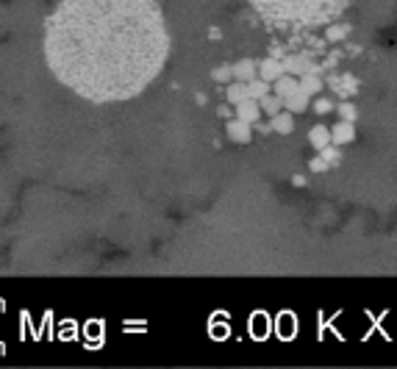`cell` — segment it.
I'll list each match as a JSON object with an SVG mask.
<instances>
[{
    "mask_svg": "<svg viewBox=\"0 0 397 369\" xmlns=\"http://www.w3.org/2000/svg\"><path fill=\"white\" fill-rule=\"evenodd\" d=\"M328 158H325V155H322V158H314V161H311V169H317V172H325V169H328Z\"/></svg>",
    "mask_w": 397,
    "mask_h": 369,
    "instance_id": "cell-8",
    "label": "cell"
},
{
    "mask_svg": "<svg viewBox=\"0 0 397 369\" xmlns=\"http://www.w3.org/2000/svg\"><path fill=\"white\" fill-rule=\"evenodd\" d=\"M350 0H250L267 22L281 28H320L339 17Z\"/></svg>",
    "mask_w": 397,
    "mask_h": 369,
    "instance_id": "cell-2",
    "label": "cell"
},
{
    "mask_svg": "<svg viewBox=\"0 0 397 369\" xmlns=\"http://www.w3.org/2000/svg\"><path fill=\"white\" fill-rule=\"evenodd\" d=\"M278 128H281V131H292V122H289V117H281V119H278Z\"/></svg>",
    "mask_w": 397,
    "mask_h": 369,
    "instance_id": "cell-10",
    "label": "cell"
},
{
    "mask_svg": "<svg viewBox=\"0 0 397 369\" xmlns=\"http://www.w3.org/2000/svg\"><path fill=\"white\" fill-rule=\"evenodd\" d=\"M345 34H347V25H330V28H328V36L336 39V42L345 39Z\"/></svg>",
    "mask_w": 397,
    "mask_h": 369,
    "instance_id": "cell-5",
    "label": "cell"
},
{
    "mask_svg": "<svg viewBox=\"0 0 397 369\" xmlns=\"http://www.w3.org/2000/svg\"><path fill=\"white\" fill-rule=\"evenodd\" d=\"M353 139H356V128H353V122H347V119H342L339 125H333V131H330V142H333V145H347Z\"/></svg>",
    "mask_w": 397,
    "mask_h": 369,
    "instance_id": "cell-3",
    "label": "cell"
},
{
    "mask_svg": "<svg viewBox=\"0 0 397 369\" xmlns=\"http://www.w3.org/2000/svg\"><path fill=\"white\" fill-rule=\"evenodd\" d=\"M339 114L345 117L347 122H353V119H356V108L350 106V103H342V106H339Z\"/></svg>",
    "mask_w": 397,
    "mask_h": 369,
    "instance_id": "cell-6",
    "label": "cell"
},
{
    "mask_svg": "<svg viewBox=\"0 0 397 369\" xmlns=\"http://www.w3.org/2000/svg\"><path fill=\"white\" fill-rule=\"evenodd\" d=\"M322 89V84L317 81V78H306V84H303V92L309 95V92H320Z\"/></svg>",
    "mask_w": 397,
    "mask_h": 369,
    "instance_id": "cell-7",
    "label": "cell"
},
{
    "mask_svg": "<svg viewBox=\"0 0 397 369\" xmlns=\"http://www.w3.org/2000/svg\"><path fill=\"white\" fill-rule=\"evenodd\" d=\"M311 142H314V145L320 147H328L330 145V131L328 128H314V131H311Z\"/></svg>",
    "mask_w": 397,
    "mask_h": 369,
    "instance_id": "cell-4",
    "label": "cell"
},
{
    "mask_svg": "<svg viewBox=\"0 0 397 369\" xmlns=\"http://www.w3.org/2000/svg\"><path fill=\"white\" fill-rule=\"evenodd\" d=\"M314 108H317L320 114H328L330 108H333V103H330V100H317V106H314Z\"/></svg>",
    "mask_w": 397,
    "mask_h": 369,
    "instance_id": "cell-9",
    "label": "cell"
},
{
    "mask_svg": "<svg viewBox=\"0 0 397 369\" xmlns=\"http://www.w3.org/2000/svg\"><path fill=\"white\" fill-rule=\"evenodd\" d=\"M50 72L89 103L142 95L170 56L155 0H61L45 19Z\"/></svg>",
    "mask_w": 397,
    "mask_h": 369,
    "instance_id": "cell-1",
    "label": "cell"
}]
</instances>
